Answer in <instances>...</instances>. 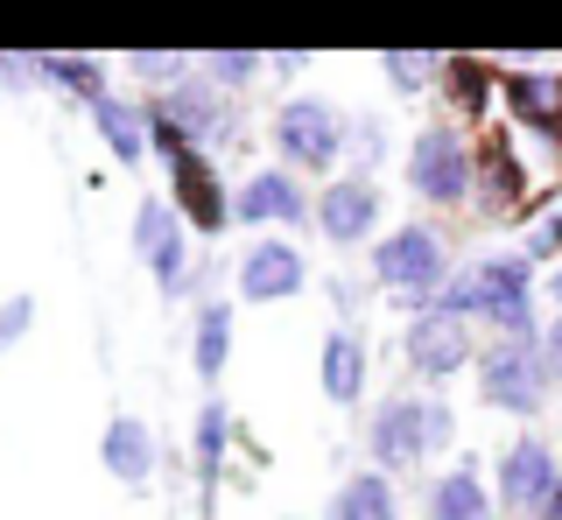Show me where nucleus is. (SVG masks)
Returning <instances> with one entry per match:
<instances>
[{
  "mask_svg": "<svg viewBox=\"0 0 562 520\" xmlns=\"http://www.w3.org/2000/svg\"><path fill=\"white\" fill-rule=\"evenodd\" d=\"M471 183H479V148L464 142V127L429 120L408 148V190L436 212H457V204H471Z\"/></svg>",
  "mask_w": 562,
  "mask_h": 520,
  "instance_id": "obj_2",
  "label": "nucleus"
},
{
  "mask_svg": "<svg viewBox=\"0 0 562 520\" xmlns=\"http://www.w3.org/2000/svg\"><path fill=\"white\" fill-rule=\"evenodd\" d=\"M386 78H394L401 92H422V84L443 78V64H436V57H415V49H386Z\"/></svg>",
  "mask_w": 562,
  "mask_h": 520,
  "instance_id": "obj_26",
  "label": "nucleus"
},
{
  "mask_svg": "<svg viewBox=\"0 0 562 520\" xmlns=\"http://www.w3.org/2000/svg\"><path fill=\"white\" fill-rule=\"evenodd\" d=\"M169 197H176V218H190L198 233H225V183L204 148H183L169 162Z\"/></svg>",
  "mask_w": 562,
  "mask_h": 520,
  "instance_id": "obj_10",
  "label": "nucleus"
},
{
  "mask_svg": "<svg viewBox=\"0 0 562 520\" xmlns=\"http://www.w3.org/2000/svg\"><path fill=\"white\" fill-rule=\"evenodd\" d=\"M134 247L148 253V268H155V282H162V296H183L198 274H190V247H183V225H176V204L162 197H148L134 212Z\"/></svg>",
  "mask_w": 562,
  "mask_h": 520,
  "instance_id": "obj_9",
  "label": "nucleus"
},
{
  "mask_svg": "<svg viewBox=\"0 0 562 520\" xmlns=\"http://www.w3.org/2000/svg\"><path fill=\"white\" fill-rule=\"evenodd\" d=\"M541 366H549V380H555V387H562V317H549V324H541Z\"/></svg>",
  "mask_w": 562,
  "mask_h": 520,
  "instance_id": "obj_29",
  "label": "nucleus"
},
{
  "mask_svg": "<svg viewBox=\"0 0 562 520\" xmlns=\"http://www.w3.org/2000/svg\"><path fill=\"white\" fill-rule=\"evenodd\" d=\"M233 359V309L225 303H198V373L218 380Z\"/></svg>",
  "mask_w": 562,
  "mask_h": 520,
  "instance_id": "obj_22",
  "label": "nucleus"
},
{
  "mask_svg": "<svg viewBox=\"0 0 562 520\" xmlns=\"http://www.w3.org/2000/svg\"><path fill=\"white\" fill-rule=\"evenodd\" d=\"M29 317H35V303H29V296H8V303H0V344L22 338V331H29Z\"/></svg>",
  "mask_w": 562,
  "mask_h": 520,
  "instance_id": "obj_28",
  "label": "nucleus"
},
{
  "mask_svg": "<svg viewBox=\"0 0 562 520\" xmlns=\"http://www.w3.org/2000/svg\"><path fill=\"white\" fill-rule=\"evenodd\" d=\"M155 113L169 120L183 142H211V134H233V99L218 92L211 78H183L176 92L155 99Z\"/></svg>",
  "mask_w": 562,
  "mask_h": 520,
  "instance_id": "obj_13",
  "label": "nucleus"
},
{
  "mask_svg": "<svg viewBox=\"0 0 562 520\" xmlns=\"http://www.w3.org/2000/svg\"><path fill=\"white\" fill-rule=\"evenodd\" d=\"M535 520H562V478H555V493L541 499V513H535Z\"/></svg>",
  "mask_w": 562,
  "mask_h": 520,
  "instance_id": "obj_32",
  "label": "nucleus"
},
{
  "mask_svg": "<svg viewBox=\"0 0 562 520\" xmlns=\"http://www.w3.org/2000/svg\"><path fill=\"white\" fill-rule=\"evenodd\" d=\"M429 520H499V499L485 493V478L471 464H450L443 478H429Z\"/></svg>",
  "mask_w": 562,
  "mask_h": 520,
  "instance_id": "obj_16",
  "label": "nucleus"
},
{
  "mask_svg": "<svg viewBox=\"0 0 562 520\" xmlns=\"http://www.w3.org/2000/svg\"><path fill=\"white\" fill-rule=\"evenodd\" d=\"M92 120H99L105 148H113V162H140V155H148V113H140V106H127V99L105 92L92 106Z\"/></svg>",
  "mask_w": 562,
  "mask_h": 520,
  "instance_id": "obj_20",
  "label": "nucleus"
},
{
  "mask_svg": "<svg viewBox=\"0 0 562 520\" xmlns=\"http://www.w3.org/2000/svg\"><path fill=\"white\" fill-rule=\"evenodd\" d=\"M233 218L239 225H303V218H316V204L303 197V183L289 169H254L233 197Z\"/></svg>",
  "mask_w": 562,
  "mask_h": 520,
  "instance_id": "obj_11",
  "label": "nucleus"
},
{
  "mask_svg": "<svg viewBox=\"0 0 562 520\" xmlns=\"http://www.w3.org/2000/svg\"><path fill=\"white\" fill-rule=\"evenodd\" d=\"M204 78L218 84V92H239V84L260 78V57H246V49H218V57L204 64Z\"/></svg>",
  "mask_w": 562,
  "mask_h": 520,
  "instance_id": "obj_27",
  "label": "nucleus"
},
{
  "mask_svg": "<svg viewBox=\"0 0 562 520\" xmlns=\"http://www.w3.org/2000/svg\"><path fill=\"white\" fill-rule=\"evenodd\" d=\"M479 394H485V408L541 415V408H549V394H555L549 366H541V344H506V338H492L485 352H479Z\"/></svg>",
  "mask_w": 562,
  "mask_h": 520,
  "instance_id": "obj_5",
  "label": "nucleus"
},
{
  "mask_svg": "<svg viewBox=\"0 0 562 520\" xmlns=\"http://www.w3.org/2000/svg\"><path fill=\"white\" fill-rule=\"evenodd\" d=\"M471 204H479L492 225H514V218H527L541 204V190H535V177H527V162H520V148H514L506 127L479 142V183H471Z\"/></svg>",
  "mask_w": 562,
  "mask_h": 520,
  "instance_id": "obj_7",
  "label": "nucleus"
},
{
  "mask_svg": "<svg viewBox=\"0 0 562 520\" xmlns=\"http://www.w3.org/2000/svg\"><path fill=\"white\" fill-rule=\"evenodd\" d=\"M351 148H359V162H380V120H359V127H351Z\"/></svg>",
  "mask_w": 562,
  "mask_h": 520,
  "instance_id": "obj_30",
  "label": "nucleus"
},
{
  "mask_svg": "<svg viewBox=\"0 0 562 520\" xmlns=\"http://www.w3.org/2000/svg\"><path fill=\"white\" fill-rule=\"evenodd\" d=\"M499 106L527 134H562V71H499Z\"/></svg>",
  "mask_w": 562,
  "mask_h": 520,
  "instance_id": "obj_12",
  "label": "nucleus"
},
{
  "mask_svg": "<svg viewBox=\"0 0 562 520\" xmlns=\"http://www.w3.org/2000/svg\"><path fill=\"white\" fill-rule=\"evenodd\" d=\"M303 253L289 247V239H254L239 260V296L246 303H281V296H295L303 289Z\"/></svg>",
  "mask_w": 562,
  "mask_h": 520,
  "instance_id": "obj_15",
  "label": "nucleus"
},
{
  "mask_svg": "<svg viewBox=\"0 0 562 520\" xmlns=\"http://www.w3.org/2000/svg\"><path fill=\"white\" fill-rule=\"evenodd\" d=\"M555 478H562L555 443L549 437H514L499 450V464H492V499L506 507V520H535L541 499L555 493Z\"/></svg>",
  "mask_w": 562,
  "mask_h": 520,
  "instance_id": "obj_6",
  "label": "nucleus"
},
{
  "mask_svg": "<svg viewBox=\"0 0 562 520\" xmlns=\"http://www.w3.org/2000/svg\"><path fill=\"white\" fill-rule=\"evenodd\" d=\"M330 520H401V499H394V478L386 472H359L338 485L330 499Z\"/></svg>",
  "mask_w": 562,
  "mask_h": 520,
  "instance_id": "obj_19",
  "label": "nucleus"
},
{
  "mask_svg": "<svg viewBox=\"0 0 562 520\" xmlns=\"http://www.w3.org/2000/svg\"><path fill=\"white\" fill-rule=\"evenodd\" d=\"M225 443H233V415H225V402H204V415H198V478H204V493L218 485Z\"/></svg>",
  "mask_w": 562,
  "mask_h": 520,
  "instance_id": "obj_23",
  "label": "nucleus"
},
{
  "mask_svg": "<svg viewBox=\"0 0 562 520\" xmlns=\"http://www.w3.org/2000/svg\"><path fill=\"white\" fill-rule=\"evenodd\" d=\"M373 282L394 289V296L422 317V309H429V303L450 289V253H443V239H436V225H401L394 239H380Z\"/></svg>",
  "mask_w": 562,
  "mask_h": 520,
  "instance_id": "obj_3",
  "label": "nucleus"
},
{
  "mask_svg": "<svg viewBox=\"0 0 562 520\" xmlns=\"http://www.w3.org/2000/svg\"><path fill=\"white\" fill-rule=\"evenodd\" d=\"M316 225H324L330 247H359V239H373V225H380V190L366 183V177H338L324 197H316Z\"/></svg>",
  "mask_w": 562,
  "mask_h": 520,
  "instance_id": "obj_14",
  "label": "nucleus"
},
{
  "mask_svg": "<svg viewBox=\"0 0 562 520\" xmlns=\"http://www.w3.org/2000/svg\"><path fill=\"white\" fill-rule=\"evenodd\" d=\"M274 148H281V162H295V169H330L338 155L351 148V120L330 106V99H281L274 106Z\"/></svg>",
  "mask_w": 562,
  "mask_h": 520,
  "instance_id": "obj_4",
  "label": "nucleus"
},
{
  "mask_svg": "<svg viewBox=\"0 0 562 520\" xmlns=\"http://www.w3.org/2000/svg\"><path fill=\"white\" fill-rule=\"evenodd\" d=\"M450 437H457L450 402H422V394H386L373 408V422H366V450H373L380 472H408V464L443 450Z\"/></svg>",
  "mask_w": 562,
  "mask_h": 520,
  "instance_id": "obj_1",
  "label": "nucleus"
},
{
  "mask_svg": "<svg viewBox=\"0 0 562 520\" xmlns=\"http://www.w3.org/2000/svg\"><path fill=\"white\" fill-rule=\"evenodd\" d=\"M401 359H408V373H422V380H450L457 366H479V344H471V324L429 309V317H408Z\"/></svg>",
  "mask_w": 562,
  "mask_h": 520,
  "instance_id": "obj_8",
  "label": "nucleus"
},
{
  "mask_svg": "<svg viewBox=\"0 0 562 520\" xmlns=\"http://www.w3.org/2000/svg\"><path fill=\"white\" fill-rule=\"evenodd\" d=\"M105 472L120 485H148V472H155L148 422H134V415H113V422H105Z\"/></svg>",
  "mask_w": 562,
  "mask_h": 520,
  "instance_id": "obj_17",
  "label": "nucleus"
},
{
  "mask_svg": "<svg viewBox=\"0 0 562 520\" xmlns=\"http://www.w3.org/2000/svg\"><path fill=\"white\" fill-rule=\"evenodd\" d=\"M436 84H443V99L464 120H485L492 106H499V71H485V64H464V57H457V64H443V78H436Z\"/></svg>",
  "mask_w": 562,
  "mask_h": 520,
  "instance_id": "obj_21",
  "label": "nucleus"
},
{
  "mask_svg": "<svg viewBox=\"0 0 562 520\" xmlns=\"http://www.w3.org/2000/svg\"><path fill=\"white\" fill-rule=\"evenodd\" d=\"M35 78L64 84V92H85L92 106L105 99V78H99V64H85V57H49V64H35Z\"/></svg>",
  "mask_w": 562,
  "mask_h": 520,
  "instance_id": "obj_25",
  "label": "nucleus"
},
{
  "mask_svg": "<svg viewBox=\"0 0 562 520\" xmlns=\"http://www.w3.org/2000/svg\"><path fill=\"white\" fill-rule=\"evenodd\" d=\"M520 253L535 260V268H555V260H562V204H541V212L527 218V233H520Z\"/></svg>",
  "mask_w": 562,
  "mask_h": 520,
  "instance_id": "obj_24",
  "label": "nucleus"
},
{
  "mask_svg": "<svg viewBox=\"0 0 562 520\" xmlns=\"http://www.w3.org/2000/svg\"><path fill=\"white\" fill-rule=\"evenodd\" d=\"M541 289H549V303H555V317H562V260H555L549 274H541Z\"/></svg>",
  "mask_w": 562,
  "mask_h": 520,
  "instance_id": "obj_31",
  "label": "nucleus"
},
{
  "mask_svg": "<svg viewBox=\"0 0 562 520\" xmlns=\"http://www.w3.org/2000/svg\"><path fill=\"white\" fill-rule=\"evenodd\" d=\"M324 394H330L338 408L366 394V338L351 331V324H338V331L324 338Z\"/></svg>",
  "mask_w": 562,
  "mask_h": 520,
  "instance_id": "obj_18",
  "label": "nucleus"
}]
</instances>
